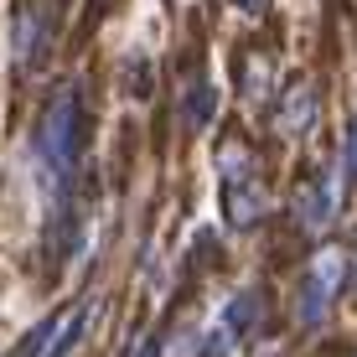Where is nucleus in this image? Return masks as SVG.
Listing matches in <instances>:
<instances>
[{"instance_id":"1","label":"nucleus","mask_w":357,"mask_h":357,"mask_svg":"<svg viewBox=\"0 0 357 357\" xmlns=\"http://www.w3.org/2000/svg\"><path fill=\"white\" fill-rule=\"evenodd\" d=\"M83 89L63 83L42 109L36 125V176H42L47 207H52L57 233L68 228V207H73V187H78V161H83Z\"/></svg>"},{"instance_id":"2","label":"nucleus","mask_w":357,"mask_h":357,"mask_svg":"<svg viewBox=\"0 0 357 357\" xmlns=\"http://www.w3.org/2000/svg\"><path fill=\"white\" fill-rule=\"evenodd\" d=\"M57 42V0H16V16H10V52H16L21 73H36L52 57Z\"/></svg>"},{"instance_id":"3","label":"nucleus","mask_w":357,"mask_h":357,"mask_svg":"<svg viewBox=\"0 0 357 357\" xmlns=\"http://www.w3.org/2000/svg\"><path fill=\"white\" fill-rule=\"evenodd\" d=\"M337 290H342V254L326 249L321 259L305 269V285H301V326H305V331H316V326L331 316Z\"/></svg>"},{"instance_id":"4","label":"nucleus","mask_w":357,"mask_h":357,"mask_svg":"<svg viewBox=\"0 0 357 357\" xmlns=\"http://www.w3.org/2000/svg\"><path fill=\"white\" fill-rule=\"evenodd\" d=\"M337 207H342V181H337V171H326L321 181L301 187V197H295V213H301V228H305V233H326L331 223H337Z\"/></svg>"},{"instance_id":"5","label":"nucleus","mask_w":357,"mask_h":357,"mask_svg":"<svg viewBox=\"0 0 357 357\" xmlns=\"http://www.w3.org/2000/svg\"><path fill=\"white\" fill-rule=\"evenodd\" d=\"M259 290H243V295H233L228 301V311H223V321H218V342H213V352L223 357V352H238L243 342L254 337V326H259Z\"/></svg>"},{"instance_id":"6","label":"nucleus","mask_w":357,"mask_h":357,"mask_svg":"<svg viewBox=\"0 0 357 357\" xmlns=\"http://www.w3.org/2000/svg\"><path fill=\"white\" fill-rule=\"evenodd\" d=\"M316 119V83L311 78H295L285 93H280V114H275V130L280 135H305Z\"/></svg>"},{"instance_id":"7","label":"nucleus","mask_w":357,"mask_h":357,"mask_svg":"<svg viewBox=\"0 0 357 357\" xmlns=\"http://www.w3.org/2000/svg\"><path fill=\"white\" fill-rule=\"evenodd\" d=\"M264 213H269V197H264V181L254 176V171L238 176V181H228V218L238 228H254Z\"/></svg>"},{"instance_id":"8","label":"nucleus","mask_w":357,"mask_h":357,"mask_svg":"<svg viewBox=\"0 0 357 357\" xmlns=\"http://www.w3.org/2000/svg\"><path fill=\"white\" fill-rule=\"evenodd\" d=\"M347 171L357 176V119H352V135H347Z\"/></svg>"},{"instance_id":"9","label":"nucleus","mask_w":357,"mask_h":357,"mask_svg":"<svg viewBox=\"0 0 357 357\" xmlns=\"http://www.w3.org/2000/svg\"><path fill=\"white\" fill-rule=\"evenodd\" d=\"M233 6H238L243 16H264V6H269V0H233Z\"/></svg>"}]
</instances>
